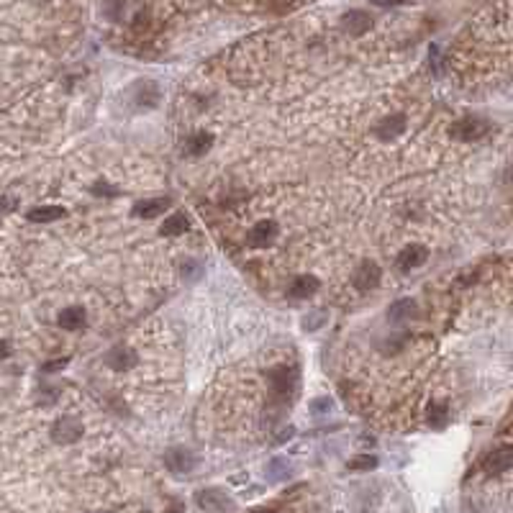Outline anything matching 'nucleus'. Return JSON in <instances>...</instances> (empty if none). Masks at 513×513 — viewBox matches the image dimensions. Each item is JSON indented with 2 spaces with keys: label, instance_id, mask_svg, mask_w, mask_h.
<instances>
[{
  "label": "nucleus",
  "instance_id": "f257e3e1",
  "mask_svg": "<svg viewBox=\"0 0 513 513\" xmlns=\"http://www.w3.org/2000/svg\"><path fill=\"white\" fill-rule=\"evenodd\" d=\"M488 131H490V124L480 116H465L449 126V134L455 136L457 141H477Z\"/></svg>",
  "mask_w": 513,
  "mask_h": 513
},
{
  "label": "nucleus",
  "instance_id": "f03ea898",
  "mask_svg": "<svg viewBox=\"0 0 513 513\" xmlns=\"http://www.w3.org/2000/svg\"><path fill=\"white\" fill-rule=\"evenodd\" d=\"M82 421L75 416H62L52 424V439L57 444H75L80 436H82Z\"/></svg>",
  "mask_w": 513,
  "mask_h": 513
},
{
  "label": "nucleus",
  "instance_id": "7ed1b4c3",
  "mask_svg": "<svg viewBox=\"0 0 513 513\" xmlns=\"http://www.w3.org/2000/svg\"><path fill=\"white\" fill-rule=\"evenodd\" d=\"M195 462H198V457H195L190 449H185V446H172V449L165 452V465H167V470L174 475L190 472L195 467Z\"/></svg>",
  "mask_w": 513,
  "mask_h": 513
},
{
  "label": "nucleus",
  "instance_id": "20e7f679",
  "mask_svg": "<svg viewBox=\"0 0 513 513\" xmlns=\"http://www.w3.org/2000/svg\"><path fill=\"white\" fill-rule=\"evenodd\" d=\"M380 277H383V272H380V267L375 264V262H362L357 267V272H354V277H352V282H354V288H357L359 293H369L375 290L380 285Z\"/></svg>",
  "mask_w": 513,
  "mask_h": 513
},
{
  "label": "nucleus",
  "instance_id": "39448f33",
  "mask_svg": "<svg viewBox=\"0 0 513 513\" xmlns=\"http://www.w3.org/2000/svg\"><path fill=\"white\" fill-rule=\"evenodd\" d=\"M275 236H277V223L264 218V221L254 223L252 231L247 233V244L254 247V249H264V247H270L275 242Z\"/></svg>",
  "mask_w": 513,
  "mask_h": 513
},
{
  "label": "nucleus",
  "instance_id": "423d86ee",
  "mask_svg": "<svg viewBox=\"0 0 513 513\" xmlns=\"http://www.w3.org/2000/svg\"><path fill=\"white\" fill-rule=\"evenodd\" d=\"M511 465H513V449L511 446H501V449H495V452H490V455L485 457L483 470L488 475H503L511 470Z\"/></svg>",
  "mask_w": 513,
  "mask_h": 513
},
{
  "label": "nucleus",
  "instance_id": "0eeeda50",
  "mask_svg": "<svg viewBox=\"0 0 513 513\" xmlns=\"http://www.w3.org/2000/svg\"><path fill=\"white\" fill-rule=\"evenodd\" d=\"M406 124L408 121L403 113H390V116H385L378 126H375V136H378L380 141H393L396 136H400L406 131Z\"/></svg>",
  "mask_w": 513,
  "mask_h": 513
},
{
  "label": "nucleus",
  "instance_id": "6e6552de",
  "mask_svg": "<svg viewBox=\"0 0 513 513\" xmlns=\"http://www.w3.org/2000/svg\"><path fill=\"white\" fill-rule=\"evenodd\" d=\"M136 362H139V357L128 347H116L106 354V365L116 372H126V369L136 367Z\"/></svg>",
  "mask_w": 513,
  "mask_h": 513
},
{
  "label": "nucleus",
  "instance_id": "1a4fd4ad",
  "mask_svg": "<svg viewBox=\"0 0 513 513\" xmlns=\"http://www.w3.org/2000/svg\"><path fill=\"white\" fill-rule=\"evenodd\" d=\"M429 260V249L424 244H411L403 252L398 254V267L400 270H413V267H421L424 262Z\"/></svg>",
  "mask_w": 513,
  "mask_h": 513
},
{
  "label": "nucleus",
  "instance_id": "9d476101",
  "mask_svg": "<svg viewBox=\"0 0 513 513\" xmlns=\"http://www.w3.org/2000/svg\"><path fill=\"white\" fill-rule=\"evenodd\" d=\"M270 383H272V390H275L277 396L288 398L293 393V387H295V369H293V367H277V369H272Z\"/></svg>",
  "mask_w": 513,
  "mask_h": 513
},
{
  "label": "nucleus",
  "instance_id": "9b49d317",
  "mask_svg": "<svg viewBox=\"0 0 513 513\" xmlns=\"http://www.w3.org/2000/svg\"><path fill=\"white\" fill-rule=\"evenodd\" d=\"M170 205H172L170 198H146V201H139L131 211H134L136 218H155V216H159L162 211H167Z\"/></svg>",
  "mask_w": 513,
  "mask_h": 513
},
{
  "label": "nucleus",
  "instance_id": "f8f14e48",
  "mask_svg": "<svg viewBox=\"0 0 513 513\" xmlns=\"http://www.w3.org/2000/svg\"><path fill=\"white\" fill-rule=\"evenodd\" d=\"M341 26H344L349 34H354V36H362L365 31H369L372 19H369V13H365V10H349V13L341 16Z\"/></svg>",
  "mask_w": 513,
  "mask_h": 513
},
{
  "label": "nucleus",
  "instance_id": "ddd939ff",
  "mask_svg": "<svg viewBox=\"0 0 513 513\" xmlns=\"http://www.w3.org/2000/svg\"><path fill=\"white\" fill-rule=\"evenodd\" d=\"M195 501H198V505H201V508H208V511H216V508H226V505L231 503V501H229V495L223 493V490H218V488L198 490V493H195Z\"/></svg>",
  "mask_w": 513,
  "mask_h": 513
},
{
  "label": "nucleus",
  "instance_id": "4468645a",
  "mask_svg": "<svg viewBox=\"0 0 513 513\" xmlns=\"http://www.w3.org/2000/svg\"><path fill=\"white\" fill-rule=\"evenodd\" d=\"M65 216H67V208H62V205H36L26 214V218L31 223H52L65 218Z\"/></svg>",
  "mask_w": 513,
  "mask_h": 513
},
{
  "label": "nucleus",
  "instance_id": "2eb2a0df",
  "mask_svg": "<svg viewBox=\"0 0 513 513\" xmlns=\"http://www.w3.org/2000/svg\"><path fill=\"white\" fill-rule=\"evenodd\" d=\"M321 288V280L316 275H300L295 277L290 285V295L293 298H310L313 293H319Z\"/></svg>",
  "mask_w": 513,
  "mask_h": 513
},
{
  "label": "nucleus",
  "instance_id": "dca6fc26",
  "mask_svg": "<svg viewBox=\"0 0 513 513\" xmlns=\"http://www.w3.org/2000/svg\"><path fill=\"white\" fill-rule=\"evenodd\" d=\"M211 146H214V134H208V131H195V134L187 139L185 152L190 157H201V155H205Z\"/></svg>",
  "mask_w": 513,
  "mask_h": 513
},
{
  "label": "nucleus",
  "instance_id": "f3484780",
  "mask_svg": "<svg viewBox=\"0 0 513 513\" xmlns=\"http://www.w3.org/2000/svg\"><path fill=\"white\" fill-rule=\"evenodd\" d=\"M57 321H59V326L67 331L82 329V326H85V310L80 308V306H69V308H65L59 313Z\"/></svg>",
  "mask_w": 513,
  "mask_h": 513
},
{
  "label": "nucleus",
  "instance_id": "a211bd4d",
  "mask_svg": "<svg viewBox=\"0 0 513 513\" xmlns=\"http://www.w3.org/2000/svg\"><path fill=\"white\" fill-rule=\"evenodd\" d=\"M159 231H162V236H180V233L190 231V218L185 214H170Z\"/></svg>",
  "mask_w": 513,
  "mask_h": 513
},
{
  "label": "nucleus",
  "instance_id": "6ab92c4d",
  "mask_svg": "<svg viewBox=\"0 0 513 513\" xmlns=\"http://www.w3.org/2000/svg\"><path fill=\"white\" fill-rule=\"evenodd\" d=\"M290 472H293V467L285 457H275V459L267 462V477H270V480H285Z\"/></svg>",
  "mask_w": 513,
  "mask_h": 513
},
{
  "label": "nucleus",
  "instance_id": "aec40b11",
  "mask_svg": "<svg viewBox=\"0 0 513 513\" xmlns=\"http://www.w3.org/2000/svg\"><path fill=\"white\" fill-rule=\"evenodd\" d=\"M413 310H416V303H413L411 298H403V300H398V303H393V306L387 308V319H390V321H403V319H408Z\"/></svg>",
  "mask_w": 513,
  "mask_h": 513
},
{
  "label": "nucleus",
  "instance_id": "412c9836",
  "mask_svg": "<svg viewBox=\"0 0 513 513\" xmlns=\"http://www.w3.org/2000/svg\"><path fill=\"white\" fill-rule=\"evenodd\" d=\"M157 100H159V90H157L155 82H146V85H139V95H136V103L144 108H155Z\"/></svg>",
  "mask_w": 513,
  "mask_h": 513
},
{
  "label": "nucleus",
  "instance_id": "4be33fe9",
  "mask_svg": "<svg viewBox=\"0 0 513 513\" xmlns=\"http://www.w3.org/2000/svg\"><path fill=\"white\" fill-rule=\"evenodd\" d=\"M446 421H449V408H446V403H431L429 406V424L431 426H446Z\"/></svg>",
  "mask_w": 513,
  "mask_h": 513
},
{
  "label": "nucleus",
  "instance_id": "5701e85b",
  "mask_svg": "<svg viewBox=\"0 0 513 513\" xmlns=\"http://www.w3.org/2000/svg\"><path fill=\"white\" fill-rule=\"evenodd\" d=\"M349 470H359V472H367V470H375L378 467V457L375 455H359L354 459H349Z\"/></svg>",
  "mask_w": 513,
  "mask_h": 513
},
{
  "label": "nucleus",
  "instance_id": "b1692460",
  "mask_svg": "<svg viewBox=\"0 0 513 513\" xmlns=\"http://www.w3.org/2000/svg\"><path fill=\"white\" fill-rule=\"evenodd\" d=\"M308 408H310V413H313V416H323V413H329L331 408H334V400H331L329 396L316 398V400H310V403H308Z\"/></svg>",
  "mask_w": 513,
  "mask_h": 513
},
{
  "label": "nucleus",
  "instance_id": "393cba45",
  "mask_svg": "<svg viewBox=\"0 0 513 513\" xmlns=\"http://www.w3.org/2000/svg\"><path fill=\"white\" fill-rule=\"evenodd\" d=\"M326 319H329V316H326L323 310H313L310 316H306V319H303V329L316 331L319 326H323V323H326Z\"/></svg>",
  "mask_w": 513,
  "mask_h": 513
},
{
  "label": "nucleus",
  "instance_id": "a878e982",
  "mask_svg": "<svg viewBox=\"0 0 513 513\" xmlns=\"http://www.w3.org/2000/svg\"><path fill=\"white\" fill-rule=\"evenodd\" d=\"M67 362H69L67 357H62V359H49V362H44V365H41V369H44V372H59V369L67 367Z\"/></svg>",
  "mask_w": 513,
  "mask_h": 513
},
{
  "label": "nucleus",
  "instance_id": "bb28decb",
  "mask_svg": "<svg viewBox=\"0 0 513 513\" xmlns=\"http://www.w3.org/2000/svg\"><path fill=\"white\" fill-rule=\"evenodd\" d=\"M90 193H93V195H108V198H116L118 190H116V187H111V185H106V183H95Z\"/></svg>",
  "mask_w": 513,
  "mask_h": 513
},
{
  "label": "nucleus",
  "instance_id": "cd10ccee",
  "mask_svg": "<svg viewBox=\"0 0 513 513\" xmlns=\"http://www.w3.org/2000/svg\"><path fill=\"white\" fill-rule=\"evenodd\" d=\"M185 270H187V277H193V280H195V277L203 272V264H201V262H193V260H185L183 262V272Z\"/></svg>",
  "mask_w": 513,
  "mask_h": 513
},
{
  "label": "nucleus",
  "instance_id": "c85d7f7f",
  "mask_svg": "<svg viewBox=\"0 0 513 513\" xmlns=\"http://www.w3.org/2000/svg\"><path fill=\"white\" fill-rule=\"evenodd\" d=\"M121 3H124V0H108V3H106V16H108L111 21H118V19H121V13H118V8H121Z\"/></svg>",
  "mask_w": 513,
  "mask_h": 513
},
{
  "label": "nucleus",
  "instance_id": "c756f323",
  "mask_svg": "<svg viewBox=\"0 0 513 513\" xmlns=\"http://www.w3.org/2000/svg\"><path fill=\"white\" fill-rule=\"evenodd\" d=\"M16 205H19V201H16V198H0V216L8 214V211H13Z\"/></svg>",
  "mask_w": 513,
  "mask_h": 513
},
{
  "label": "nucleus",
  "instance_id": "7c9ffc66",
  "mask_svg": "<svg viewBox=\"0 0 513 513\" xmlns=\"http://www.w3.org/2000/svg\"><path fill=\"white\" fill-rule=\"evenodd\" d=\"M8 354H10V349H8V344H5V341L0 339V359H5V357H8Z\"/></svg>",
  "mask_w": 513,
  "mask_h": 513
},
{
  "label": "nucleus",
  "instance_id": "2f4dec72",
  "mask_svg": "<svg viewBox=\"0 0 513 513\" xmlns=\"http://www.w3.org/2000/svg\"><path fill=\"white\" fill-rule=\"evenodd\" d=\"M183 511H185V505H183V503H172V508H170L167 513H183Z\"/></svg>",
  "mask_w": 513,
  "mask_h": 513
},
{
  "label": "nucleus",
  "instance_id": "473e14b6",
  "mask_svg": "<svg viewBox=\"0 0 513 513\" xmlns=\"http://www.w3.org/2000/svg\"><path fill=\"white\" fill-rule=\"evenodd\" d=\"M270 513H272V511H270Z\"/></svg>",
  "mask_w": 513,
  "mask_h": 513
}]
</instances>
